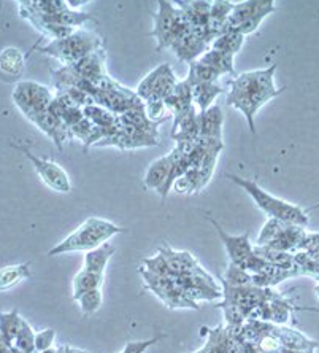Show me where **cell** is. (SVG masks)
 Returning a JSON list of instances; mask_svg holds the SVG:
<instances>
[{
    "label": "cell",
    "mask_w": 319,
    "mask_h": 353,
    "mask_svg": "<svg viewBox=\"0 0 319 353\" xmlns=\"http://www.w3.org/2000/svg\"><path fill=\"white\" fill-rule=\"evenodd\" d=\"M14 347H18L19 350L24 353H34L35 352V333L28 321L23 320L21 330L16 336V339L13 342Z\"/></svg>",
    "instance_id": "obj_33"
},
{
    "label": "cell",
    "mask_w": 319,
    "mask_h": 353,
    "mask_svg": "<svg viewBox=\"0 0 319 353\" xmlns=\"http://www.w3.org/2000/svg\"><path fill=\"white\" fill-rule=\"evenodd\" d=\"M204 333H207V341L204 347L197 352L192 353H228L229 350V339L232 334V330L226 325H219L216 328H202Z\"/></svg>",
    "instance_id": "obj_17"
},
{
    "label": "cell",
    "mask_w": 319,
    "mask_h": 353,
    "mask_svg": "<svg viewBox=\"0 0 319 353\" xmlns=\"http://www.w3.org/2000/svg\"><path fill=\"white\" fill-rule=\"evenodd\" d=\"M164 337H167V334H161V336H156L153 337V339L149 341H138V342H127L124 350L121 353H145L149 347H153L154 344H157L159 341H162Z\"/></svg>",
    "instance_id": "obj_39"
},
{
    "label": "cell",
    "mask_w": 319,
    "mask_h": 353,
    "mask_svg": "<svg viewBox=\"0 0 319 353\" xmlns=\"http://www.w3.org/2000/svg\"><path fill=\"white\" fill-rule=\"evenodd\" d=\"M315 293H316V298L319 301V282H316V285H315Z\"/></svg>",
    "instance_id": "obj_44"
},
{
    "label": "cell",
    "mask_w": 319,
    "mask_h": 353,
    "mask_svg": "<svg viewBox=\"0 0 319 353\" xmlns=\"http://www.w3.org/2000/svg\"><path fill=\"white\" fill-rule=\"evenodd\" d=\"M145 112H146V117L151 119L153 123H157V124H161L162 121H166V119L168 118V115H170V113L167 112L166 103H164V101L146 102L145 103Z\"/></svg>",
    "instance_id": "obj_36"
},
{
    "label": "cell",
    "mask_w": 319,
    "mask_h": 353,
    "mask_svg": "<svg viewBox=\"0 0 319 353\" xmlns=\"http://www.w3.org/2000/svg\"><path fill=\"white\" fill-rule=\"evenodd\" d=\"M221 79L219 72H216L213 67H210L200 59L189 64V74L186 81L191 86L195 85H214Z\"/></svg>",
    "instance_id": "obj_25"
},
{
    "label": "cell",
    "mask_w": 319,
    "mask_h": 353,
    "mask_svg": "<svg viewBox=\"0 0 319 353\" xmlns=\"http://www.w3.org/2000/svg\"><path fill=\"white\" fill-rule=\"evenodd\" d=\"M54 99V92L40 83L21 80L16 83L12 92V101L24 118H34L35 115L48 110Z\"/></svg>",
    "instance_id": "obj_6"
},
{
    "label": "cell",
    "mask_w": 319,
    "mask_h": 353,
    "mask_svg": "<svg viewBox=\"0 0 319 353\" xmlns=\"http://www.w3.org/2000/svg\"><path fill=\"white\" fill-rule=\"evenodd\" d=\"M83 113H85V118L89 119L94 126L113 128L118 124V115H115V113L110 110H107L104 107L96 105V103L85 107Z\"/></svg>",
    "instance_id": "obj_30"
},
{
    "label": "cell",
    "mask_w": 319,
    "mask_h": 353,
    "mask_svg": "<svg viewBox=\"0 0 319 353\" xmlns=\"http://www.w3.org/2000/svg\"><path fill=\"white\" fill-rule=\"evenodd\" d=\"M58 353H87V352L80 350V349H72L69 345H63L58 349Z\"/></svg>",
    "instance_id": "obj_41"
},
{
    "label": "cell",
    "mask_w": 319,
    "mask_h": 353,
    "mask_svg": "<svg viewBox=\"0 0 319 353\" xmlns=\"http://www.w3.org/2000/svg\"><path fill=\"white\" fill-rule=\"evenodd\" d=\"M154 29L149 32L151 37L157 40V51L170 48L173 41L182 37L191 29V23L184 17V13L177 5L167 0L157 2V12L153 14Z\"/></svg>",
    "instance_id": "obj_5"
},
{
    "label": "cell",
    "mask_w": 319,
    "mask_h": 353,
    "mask_svg": "<svg viewBox=\"0 0 319 353\" xmlns=\"http://www.w3.org/2000/svg\"><path fill=\"white\" fill-rule=\"evenodd\" d=\"M172 139L175 142H182V140H188V142H197L200 137L199 132V113L197 108L189 113L186 118H183L177 126L172 129Z\"/></svg>",
    "instance_id": "obj_24"
},
{
    "label": "cell",
    "mask_w": 319,
    "mask_h": 353,
    "mask_svg": "<svg viewBox=\"0 0 319 353\" xmlns=\"http://www.w3.org/2000/svg\"><path fill=\"white\" fill-rule=\"evenodd\" d=\"M105 61L107 54L104 48H100L94 51V53L85 56L83 59L75 62V64L70 67L81 77V79H85L87 81H94L97 79H100V77L108 75L105 70Z\"/></svg>",
    "instance_id": "obj_14"
},
{
    "label": "cell",
    "mask_w": 319,
    "mask_h": 353,
    "mask_svg": "<svg viewBox=\"0 0 319 353\" xmlns=\"http://www.w3.org/2000/svg\"><path fill=\"white\" fill-rule=\"evenodd\" d=\"M34 353H58V349H50L46 352H34Z\"/></svg>",
    "instance_id": "obj_43"
},
{
    "label": "cell",
    "mask_w": 319,
    "mask_h": 353,
    "mask_svg": "<svg viewBox=\"0 0 319 353\" xmlns=\"http://www.w3.org/2000/svg\"><path fill=\"white\" fill-rule=\"evenodd\" d=\"M12 342H8L3 336H0V353H10L12 350Z\"/></svg>",
    "instance_id": "obj_40"
},
{
    "label": "cell",
    "mask_w": 319,
    "mask_h": 353,
    "mask_svg": "<svg viewBox=\"0 0 319 353\" xmlns=\"http://www.w3.org/2000/svg\"><path fill=\"white\" fill-rule=\"evenodd\" d=\"M164 103H166L167 112L173 117V126H177L195 108L192 102V86L186 80L178 81L172 94L164 99Z\"/></svg>",
    "instance_id": "obj_10"
},
{
    "label": "cell",
    "mask_w": 319,
    "mask_h": 353,
    "mask_svg": "<svg viewBox=\"0 0 319 353\" xmlns=\"http://www.w3.org/2000/svg\"><path fill=\"white\" fill-rule=\"evenodd\" d=\"M56 339V331L53 328L42 330L35 333V352H46L53 349Z\"/></svg>",
    "instance_id": "obj_37"
},
{
    "label": "cell",
    "mask_w": 319,
    "mask_h": 353,
    "mask_svg": "<svg viewBox=\"0 0 319 353\" xmlns=\"http://www.w3.org/2000/svg\"><path fill=\"white\" fill-rule=\"evenodd\" d=\"M172 191L177 194H194L199 193V169L191 168L186 174L179 176L172 186Z\"/></svg>",
    "instance_id": "obj_31"
},
{
    "label": "cell",
    "mask_w": 319,
    "mask_h": 353,
    "mask_svg": "<svg viewBox=\"0 0 319 353\" xmlns=\"http://www.w3.org/2000/svg\"><path fill=\"white\" fill-rule=\"evenodd\" d=\"M76 301H78L81 312L89 316L92 314H96L97 310L100 309L102 301H104V296H102L100 290H92V292H87L83 296H80Z\"/></svg>",
    "instance_id": "obj_34"
},
{
    "label": "cell",
    "mask_w": 319,
    "mask_h": 353,
    "mask_svg": "<svg viewBox=\"0 0 319 353\" xmlns=\"http://www.w3.org/2000/svg\"><path fill=\"white\" fill-rule=\"evenodd\" d=\"M23 316L19 315L18 309L10 310V312H0V336H3L8 342H14L16 336L21 330Z\"/></svg>",
    "instance_id": "obj_29"
},
{
    "label": "cell",
    "mask_w": 319,
    "mask_h": 353,
    "mask_svg": "<svg viewBox=\"0 0 319 353\" xmlns=\"http://www.w3.org/2000/svg\"><path fill=\"white\" fill-rule=\"evenodd\" d=\"M30 277H32L30 263L5 266L0 269V292H7V290L16 287L23 280H28Z\"/></svg>",
    "instance_id": "obj_23"
},
{
    "label": "cell",
    "mask_w": 319,
    "mask_h": 353,
    "mask_svg": "<svg viewBox=\"0 0 319 353\" xmlns=\"http://www.w3.org/2000/svg\"><path fill=\"white\" fill-rule=\"evenodd\" d=\"M168 157H170V172H168V179L166 183H164V186L161 190L157 191V194L161 196L162 201L167 199V196L170 194L172 191V186L175 181H177L179 176L184 175L188 172L189 169H191V165H189V161H188V157L186 154H183L179 150L175 147L172 152H168Z\"/></svg>",
    "instance_id": "obj_16"
},
{
    "label": "cell",
    "mask_w": 319,
    "mask_h": 353,
    "mask_svg": "<svg viewBox=\"0 0 319 353\" xmlns=\"http://www.w3.org/2000/svg\"><path fill=\"white\" fill-rule=\"evenodd\" d=\"M102 48V39L89 30L76 29L74 34L63 40H54L43 45L38 53L51 56L63 62V65H74L85 56L94 53Z\"/></svg>",
    "instance_id": "obj_4"
},
{
    "label": "cell",
    "mask_w": 319,
    "mask_h": 353,
    "mask_svg": "<svg viewBox=\"0 0 319 353\" xmlns=\"http://www.w3.org/2000/svg\"><path fill=\"white\" fill-rule=\"evenodd\" d=\"M29 121L32 123L34 126H37L45 136H48L51 140H53L54 145L59 150H63L65 140L70 139L69 128H67L59 118L51 115L48 110L45 113H40V115H35L34 118H30Z\"/></svg>",
    "instance_id": "obj_12"
},
{
    "label": "cell",
    "mask_w": 319,
    "mask_h": 353,
    "mask_svg": "<svg viewBox=\"0 0 319 353\" xmlns=\"http://www.w3.org/2000/svg\"><path fill=\"white\" fill-rule=\"evenodd\" d=\"M105 274H97L86 271V269H81V271L75 275L74 285H72V299L76 301L80 296H83L87 292H92V290H100L102 285H104Z\"/></svg>",
    "instance_id": "obj_21"
},
{
    "label": "cell",
    "mask_w": 319,
    "mask_h": 353,
    "mask_svg": "<svg viewBox=\"0 0 319 353\" xmlns=\"http://www.w3.org/2000/svg\"><path fill=\"white\" fill-rule=\"evenodd\" d=\"M223 282L230 285V287H253L251 285V274L239 266H234V264H230L228 268L226 280H223Z\"/></svg>",
    "instance_id": "obj_35"
},
{
    "label": "cell",
    "mask_w": 319,
    "mask_h": 353,
    "mask_svg": "<svg viewBox=\"0 0 319 353\" xmlns=\"http://www.w3.org/2000/svg\"><path fill=\"white\" fill-rule=\"evenodd\" d=\"M269 8H276V3L272 2V0H264V2L262 0H250V2L235 3L232 13H230L228 23H226L224 32L226 30H236L246 19Z\"/></svg>",
    "instance_id": "obj_13"
},
{
    "label": "cell",
    "mask_w": 319,
    "mask_h": 353,
    "mask_svg": "<svg viewBox=\"0 0 319 353\" xmlns=\"http://www.w3.org/2000/svg\"><path fill=\"white\" fill-rule=\"evenodd\" d=\"M245 43V35H241L236 30H226L213 40V43L210 45V48L221 51V53L232 54L235 56L241 50V46Z\"/></svg>",
    "instance_id": "obj_27"
},
{
    "label": "cell",
    "mask_w": 319,
    "mask_h": 353,
    "mask_svg": "<svg viewBox=\"0 0 319 353\" xmlns=\"http://www.w3.org/2000/svg\"><path fill=\"white\" fill-rule=\"evenodd\" d=\"M223 148L224 143L216 145V147L208 148L207 153H205L202 163L199 165V191H202L205 186L208 185V181L212 180L216 169V163H218L219 153L223 152Z\"/></svg>",
    "instance_id": "obj_28"
},
{
    "label": "cell",
    "mask_w": 319,
    "mask_h": 353,
    "mask_svg": "<svg viewBox=\"0 0 319 353\" xmlns=\"http://www.w3.org/2000/svg\"><path fill=\"white\" fill-rule=\"evenodd\" d=\"M118 123L135 128V129H138V131L145 132V134H148V136H151V137L159 140V124L153 123L151 119L146 117L145 108L122 113V115L118 117Z\"/></svg>",
    "instance_id": "obj_19"
},
{
    "label": "cell",
    "mask_w": 319,
    "mask_h": 353,
    "mask_svg": "<svg viewBox=\"0 0 319 353\" xmlns=\"http://www.w3.org/2000/svg\"><path fill=\"white\" fill-rule=\"evenodd\" d=\"M170 157L166 154V157L157 158L156 161H153L151 165H149L145 179H143V186L146 190H154L159 191L166 183L168 179V172H170Z\"/></svg>",
    "instance_id": "obj_18"
},
{
    "label": "cell",
    "mask_w": 319,
    "mask_h": 353,
    "mask_svg": "<svg viewBox=\"0 0 319 353\" xmlns=\"http://www.w3.org/2000/svg\"><path fill=\"white\" fill-rule=\"evenodd\" d=\"M25 72V54L16 46L0 50V79L5 81H21Z\"/></svg>",
    "instance_id": "obj_11"
},
{
    "label": "cell",
    "mask_w": 319,
    "mask_h": 353,
    "mask_svg": "<svg viewBox=\"0 0 319 353\" xmlns=\"http://www.w3.org/2000/svg\"><path fill=\"white\" fill-rule=\"evenodd\" d=\"M276 62L264 70H251L245 74L235 75L229 83L230 91L228 92V103L243 113L248 123L251 134H256L254 117L267 102L285 92L286 88L275 86Z\"/></svg>",
    "instance_id": "obj_1"
},
{
    "label": "cell",
    "mask_w": 319,
    "mask_h": 353,
    "mask_svg": "<svg viewBox=\"0 0 319 353\" xmlns=\"http://www.w3.org/2000/svg\"><path fill=\"white\" fill-rule=\"evenodd\" d=\"M226 90L218 83L214 85H195L192 86V102L199 113H204L214 105L216 97L224 94Z\"/></svg>",
    "instance_id": "obj_22"
},
{
    "label": "cell",
    "mask_w": 319,
    "mask_h": 353,
    "mask_svg": "<svg viewBox=\"0 0 319 353\" xmlns=\"http://www.w3.org/2000/svg\"><path fill=\"white\" fill-rule=\"evenodd\" d=\"M178 85L177 75L173 74L172 67L168 62L157 65L149 74L138 83L135 94L142 99L143 102L153 101H164L172 94L175 86Z\"/></svg>",
    "instance_id": "obj_7"
},
{
    "label": "cell",
    "mask_w": 319,
    "mask_h": 353,
    "mask_svg": "<svg viewBox=\"0 0 319 353\" xmlns=\"http://www.w3.org/2000/svg\"><path fill=\"white\" fill-rule=\"evenodd\" d=\"M223 126L224 115L219 105H213L204 113H199L200 137L223 140Z\"/></svg>",
    "instance_id": "obj_15"
},
{
    "label": "cell",
    "mask_w": 319,
    "mask_h": 353,
    "mask_svg": "<svg viewBox=\"0 0 319 353\" xmlns=\"http://www.w3.org/2000/svg\"><path fill=\"white\" fill-rule=\"evenodd\" d=\"M92 128H94V124H92L89 119L83 118L81 121H78L75 124V126H72L69 131H70V139L75 137L83 142V145L87 142V139H89L91 132H92Z\"/></svg>",
    "instance_id": "obj_38"
},
{
    "label": "cell",
    "mask_w": 319,
    "mask_h": 353,
    "mask_svg": "<svg viewBox=\"0 0 319 353\" xmlns=\"http://www.w3.org/2000/svg\"><path fill=\"white\" fill-rule=\"evenodd\" d=\"M113 253H115V247H113L110 242H105V243H102L100 247L94 248V250L86 252L83 269H86V271H91V272L104 274L108 261H110L113 256Z\"/></svg>",
    "instance_id": "obj_20"
},
{
    "label": "cell",
    "mask_w": 319,
    "mask_h": 353,
    "mask_svg": "<svg viewBox=\"0 0 319 353\" xmlns=\"http://www.w3.org/2000/svg\"><path fill=\"white\" fill-rule=\"evenodd\" d=\"M10 145H12L13 148H16L18 152H21L24 157L32 163L34 169L37 170L38 176L42 179V181L46 186H50V188L56 191V193H63V194L70 193L72 183H70L69 175H67L65 170L60 168L58 163H54V161L51 159L37 157V154L29 152L28 148H24L23 145H18L14 142H12Z\"/></svg>",
    "instance_id": "obj_8"
},
{
    "label": "cell",
    "mask_w": 319,
    "mask_h": 353,
    "mask_svg": "<svg viewBox=\"0 0 319 353\" xmlns=\"http://www.w3.org/2000/svg\"><path fill=\"white\" fill-rule=\"evenodd\" d=\"M10 353H24V352H21L18 349V347H14V345H12V350H10Z\"/></svg>",
    "instance_id": "obj_42"
},
{
    "label": "cell",
    "mask_w": 319,
    "mask_h": 353,
    "mask_svg": "<svg viewBox=\"0 0 319 353\" xmlns=\"http://www.w3.org/2000/svg\"><path fill=\"white\" fill-rule=\"evenodd\" d=\"M124 231V228L118 226L111 221H107L104 218L91 216L85 223H81L64 241H60L58 245L51 248L48 252V256H58L64 255V253L74 252H91L94 248L100 247L102 243L110 241L113 236Z\"/></svg>",
    "instance_id": "obj_3"
},
{
    "label": "cell",
    "mask_w": 319,
    "mask_h": 353,
    "mask_svg": "<svg viewBox=\"0 0 319 353\" xmlns=\"http://www.w3.org/2000/svg\"><path fill=\"white\" fill-rule=\"evenodd\" d=\"M228 179L232 180L235 185H239L241 190H245L246 193L250 194L251 199L254 201V204L259 207L264 214L269 215V218H276V220L285 221L287 225L307 228L308 223H310V214L315 209H319V204L311 207V209H302L300 205L291 204V202L283 201L280 197H275L274 194L267 193V191L262 190L256 181L241 179L239 175L228 174Z\"/></svg>",
    "instance_id": "obj_2"
},
{
    "label": "cell",
    "mask_w": 319,
    "mask_h": 353,
    "mask_svg": "<svg viewBox=\"0 0 319 353\" xmlns=\"http://www.w3.org/2000/svg\"><path fill=\"white\" fill-rule=\"evenodd\" d=\"M207 220L216 228V232H218L221 242H223L226 252H228L230 264L245 269L246 264H248L250 259L254 255V248L250 243V232H245L241 236H230L228 232H224V230L219 226V223L214 218L207 216Z\"/></svg>",
    "instance_id": "obj_9"
},
{
    "label": "cell",
    "mask_w": 319,
    "mask_h": 353,
    "mask_svg": "<svg viewBox=\"0 0 319 353\" xmlns=\"http://www.w3.org/2000/svg\"><path fill=\"white\" fill-rule=\"evenodd\" d=\"M234 58L235 56L232 54H226L221 53V51L216 50H207L205 53L200 56V61L205 62V64L213 67L216 72H219L221 75H235L234 70Z\"/></svg>",
    "instance_id": "obj_26"
},
{
    "label": "cell",
    "mask_w": 319,
    "mask_h": 353,
    "mask_svg": "<svg viewBox=\"0 0 319 353\" xmlns=\"http://www.w3.org/2000/svg\"><path fill=\"white\" fill-rule=\"evenodd\" d=\"M287 226V223L281 221V220H276V218H269L265 223V226L262 228L261 234L257 236V247H267L269 243L274 241L275 237L280 236V232L285 230Z\"/></svg>",
    "instance_id": "obj_32"
}]
</instances>
